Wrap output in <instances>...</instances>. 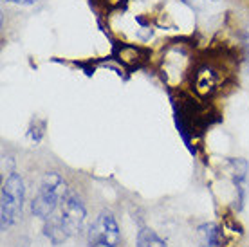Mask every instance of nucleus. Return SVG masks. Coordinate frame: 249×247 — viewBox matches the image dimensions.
<instances>
[{
	"instance_id": "obj_1",
	"label": "nucleus",
	"mask_w": 249,
	"mask_h": 247,
	"mask_svg": "<svg viewBox=\"0 0 249 247\" xmlns=\"http://www.w3.org/2000/svg\"><path fill=\"white\" fill-rule=\"evenodd\" d=\"M69 192L65 180L58 175L56 172H49L44 175V179L40 182V188H38L36 197L33 198L31 202V211L33 215L38 216V218H49L54 211L60 208L65 193Z\"/></svg>"
},
{
	"instance_id": "obj_10",
	"label": "nucleus",
	"mask_w": 249,
	"mask_h": 247,
	"mask_svg": "<svg viewBox=\"0 0 249 247\" xmlns=\"http://www.w3.org/2000/svg\"><path fill=\"white\" fill-rule=\"evenodd\" d=\"M182 2H188V0H182Z\"/></svg>"
},
{
	"instance_id": "obj_4",
	"label": "nucleus",
	"mask_w": 249,
	"mask_h": 247,
	"mask_svg": "<svg viewBox=\"0 0 249 247\" xmlns=\"http://www.w3.org/2000/svg\"><path fill=\"white\" fill-rule=\"evenodd\" d=\"M121 231L110 211H101L89 229V247H118Z\"/></svg>"
},
{
	"instance_id": "obj_9",
	"label": "nucleus",
	"mask_w": 249,
	"mask_h": 247,
	"mask_svg": "<svg viewBox=\"0 0 249 247\" xmlns=\"http://www.w3.org/2000/svg\"><path fill=\"white\" fill-rule=\"evenodd\" d=\"M244 45H246V49H248V53H249V27L246 29V33H244Z\"/></svg>"
},
{
	"instance_id": "obj_7",
	"label": "nucleus",
	"mask_w": 249,
	"mask_h": 247,
	"mask_svg": "<svg viewBox=\"0 0 249 247\" xmlns=\"http://www.w3.org/2000/svg\"><path fill=\"white\" fill-rule=\"evenodd\" d=\"M136 247H166V242L159 238L156 231L150 228H141L137 231Z\"/></svg>"
},
{
	"instance_id": "obj_8",
	"label": "nucleus",
	"mask_w": 249,
	"mask_h": 247,
	"mask_svg": "<svg viewBox=\"0 0 249 247\" xmlns=\"http://www.w3.org/2000/svg\"><path fill=\"white\" fill-rule=\"evenodd\" d=\"M9 4H18V6H33V4H36L38 0H6Z\"/></svg>"
},
{
	"instance_id": "obj_3",
	"label": "nucleus",
	"mask_w": 249,
	"mask_h": 247,
	"mask_svg": "<svg viewBox=\"0 0 249 247\" xmlns=\"http://www.w3.org/2000/svg\"><path fill=\"white\" fill-rule=\"evenodd\" d=\"M51 216H54L62 229L65 231L67 236H74L78 235L83 228V222H85V216H87V211H85V206L80 200V197L76 195L74 192L69 190L63 197L62 204Z\"/></svg>"
},
{
	"instance_id": "obj_5",
	"label": "nucleus",
	"mask_w": 249,
	"mask_h": 247,
	"mask_svg": "<svg viewBox=\"0 0 249 247\" xmlns=\"http://www.w3.org/2000/svg\"><path fill=\"white\" fill-rule=\"evenodd\" d=\"M193 85H195V90L202 96H210L217 90L218 85V74L217 71L210 65H202L195 71L193 74Z\"/></svg>"
},
{
	"instance_id": "obj_6",
	"label": "nucleus",
	"mask_w": 249,
	"mask_h": 247,
	"mask_svg": "<svg viewBox=\"0 0 249 247\" xmlns=\"http://www.w3.org/2000/svg\"><path fill=\"white\" fill-rule=\"evenodd\" d=\"M197 231H199V247L222 246V231L217 224H202Z\"/></svg>"
},
{
	"instance_id": "obj_2",
	"label": "nucleus",
	"mask_w": 249,
	"mask_h": 247,
	"mask_svg": "<svg viewBox=\"0 0 249 247\" xmlns=\"http://www.w3.org/2000/svg\"><path fill=\"white\" fill-rule=\"evenodd\" d=\"M24 180L18 173H11L0 192V228L6 231L17 222V218L22 215V206H24Z\"/></svg>"
}]
</instances>
